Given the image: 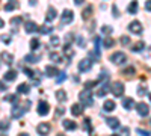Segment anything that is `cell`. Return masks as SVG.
<instances>
[{"label": "cell", "instance_id": "obj_27", "mask_svg": "<svg viewBox=\"0 0 151 136\" xmlns=\"http://www.w3.org/2000/svg\"><path fill=\"white\" fill-rule=\"evenodd\" d=\"M56 98L59 100V101H67V94H65V91H57L56 92Z\"/></svg>", "mask_w": 151, "mask_h": 136}, {"label": "cell", "instance_id": "obj_2", "mask_svg": "<svg viewBox=\"0 0 151 136\" xmlns=\"http://www.w3.org/2000/svg\"><path fill=\"white\" fill-rule=\"evenodd\" d=\"M110 62H113L115 65H122L127 62V56L126 53H121V52H115L112 56H110Z\"/></svg>", "mask_w": 151, "mask_h": 136}, {"label": "cell", "instance_id": "obj_30", "mask_svg": "<svg viewBox=\"0 0 151 136\" xmlns=\"http://www.w3.org/2000/svg\"><path fill=\"white\" fill-rule=\"evenodd\" d=\"M143 47H145V44H143L142 41H139V43H136V44L132 47V50H133V52H141Z\"/></svg>", "mask_w": 151, "mask_h": 136}, {"label": "cell", "instance_id": "obj_26", "mask_svg": "<svg viewBox=\"0 0 151 136\" xmlns=\"http://www.w3.org/2000/svg\"><path fill=\"white\" fill-rule=\"evenodd\" d=\"M109 89V83H104L101 88H100V89H98V97H104V95H106V91Z\"/></svg>", "mask_w": 151, "mask_h": 136}, {"label": "cell", "instance_id": "obj_52", "mask_svg": "<svg viewBox=\"0 0 151 136\" xmlns=\"http://www.w3.org/2000/svg\"><path fill=\"white\" fill-rule=\"evenodd\" d=\"M74 3H76V5H82L83 0H74Z\"/></svg>", "mask_w": 151, "mask_h": 136}, {"label": "cell", "instance_id": "obj_50", "mask_svg": "<svg viewBox=\"0 0 151 136\" xmlns=\"http://www.w3.org/2000/svg\"><path fill=\"white\" fill-rule=\"evenodd\" d=\"M145 9L151 12V0H147V2H145Z\"/></svg>", "mask_w": 151, "mask_h": 136}, {"label": "cell", "instance_id": "obj_14", "mask_svg": "<svg viewBox=\"0 0 151 136\" xmlns=\"http://www.w3.org/2000/svg\"><path fill=\"white\" fill-rule=\"evenodd\" d=\"M45 74H47L49 77H55V76H59V70L53 65H47L45 67Z\"/></svg>", "mask_w": 151, "mask_h": 136}, {"label": "cell", "instance_id": "obj_44", "mask_svg": "<svg viewBox=\"0 0 151 136\" xmlns=\"http://www.w3.org/2000/svg\"><path fill=\"white\" fill-rule=\"evenodd\" d=\"M101 32L103 33H112V27H110V26H103L101 27Z\"/></svg>", "mask_w": 151, "mask_h": 136}, {"label": "cell", "instance_id": "obj_40", "mask_svg": "<svg viewBox=\"0 0 151 136\" xmlns=\"http://www.w3.org/2000/svg\"><path fill=\"white\" fill-rule=\"evenodd\" d=\"M136 132L139 133L141 136H151V133H150V132H147V130H142V128H136Z\"/></svg>", "mask_w": 151, "mask_h": 136}, {"label": "cell", "instance_id": "obj_36", "mask_svg": "<svg viewBox=\"0 0 151 136\" xmlns=\"http://www.w3.org/2000/svg\"><path fill=\"white\" fill-rule=\"evenodd\" d=\"M120 43H121L122 45H128V44H130V38H128V36H121V38H120Z\"/></svg>", "mask_w": 151, "mask_h": 136}, {"label": "cell", "instance_id": "obj_1", "mask_svg": "<svg viewBox=\"0 0 151 136\" xmlns=\"http://www.w3.org/2000/svg\"><path fill=\"white\" fill-rule=\"evenodd\" d=\"M30 107V101H26V106H20V104H14L12 107V118H21L24 112H27V109Z\"/></svg>", "mask_w": 151, "mask_h": 136}, {"label": "cell", "instance_id": "obj_45", "mask_svg": "<svg viewBox=\"0 0 151 136\" xmlns=\"http://www.w3.org/2000/svg\"><path fill=\"white\" fill-rule=\"evenodd\" d=\"M65 77H67V74H65V73H61V74H59V77H57V83H62V82L65 80Z\"/></svg>", "mask_w": 151, "mask_h": 136}, {"label": "cell", "instance_id": "obj_24", "mask_svg": "<svg viewBox=\"0 0 151 136\" xmlns=\"http://www.w3.org/2000/svg\"><path fill=\"white\" fill-rule=\"evenodd\" d=\"M51 30H53V27L47 26V24H44V26L39 27V33H42V35H47V33H50Z\"/></svg>", "mask_w": 151, "mask_h": 136}, {"label": "cell", "instance_id": "obj_8", "mask_svg": "<svg viewBox=\"0 0 151 136\" xmlns=\"http://www.w3.org/2000/svg\"><path fill=\"white\" fill-rule=\"evenodd\" d=\"M128 30L136 33V35H141V33H142V24L137 21V20H135V21H132L128 24Z\"/></svg>", "mask_w": 151, "mask_h": 136}, {"label": "cell", "instance_id": "obj_54", "mask_svg": "<svg viewBox=\"0 0 151 136\" xmlns=\"http://www.w3.org/2000/svg\"><path fill=\"white\" fill-rule=\"evenodd\" d=\"M3 26H5V23H3V20H2V18H0V29H2V27H3Z\"/></svg>", "mask_w": 151, "mask_h": 136}, {"label": "cell", "instance_id": "obj_18", "mask_svg": "<svg viewBox=\"0 0 151 136\" xmlns=\"http://www.w3.org/2000/svg\"><path fill=\"white\" fill-rule=\"evenodd\" d=\"M15 79H17V71L15 70H9L3 76V80H6V82H11V80H15Z\"/></svg>", "mask_w": 151, "mask_h": 136}, {"label": "cell", "instance_id": "obj_53", "mask_svg": "<svg viewBox=\"0 0 151 136\" xmlns=\"http://www.w3.org/2000/svg\"><path fill=\"white\" fill-rule=\"evenodd\" d=\"M0 89H2V91H5V89H6V85H3V83H0Z\"/></svg>", "mask_w": 151, "mask_h": 136}, {"label": "cell", "instance_id": "obj_49", "mask_svg": "<svg viewBox=\"0 0 151 136\" xmlns=\"http://www.w3.org/2000/svg\"><path fill=\"white\" fill-rule=\"evenodd\" d=\"M65 112V109L64 107H57V111H56V117H59V115H64Z\"/></svg>", "mask_w": 151, "mask_h": 136}, {"label": "cell", "instance_id": "obj_5", "mask_svg": "<svg viewBox=\"0 0 151 136\" xmlns=\"http://www.w3.org/2000/svg\"><path fill=\"white\" fill-rule=\"evenodd\" d=\"M110 91H112V94L115 97H121L124 94V85L121 82H113V83L110 85Z\"/></svg>", "mask_w": 151, "mask_h": 136}, {"label": "cell", "instance_id": "obj_25", "mask_svg": "<svg viewBox=\"0 0 151 136\" xmlns=\"http://www.w3.org/2000/svg\"><path fill=\"white\" fill-rule=\"evenodd\" d=\"M104 80H109V73L106 70L101 71V74H100V77L97 79V82H98V83H101V82H104Z\"/></svg>", "mask_w": 151, "mask_h": 136}, {"label": "cell", "instance_id": "obj_15", "mask_svg": "<svg viewBox=\"0 0 151 136\" xmlns=\"http://www.w3.org/2000/svg\"><path fill=\"white\" fill-rule=\"evenodd\" d=\"M62 126H64V128H67V130H76L77 128V124L74 121H71V120H64Z\"/></svg>", "mask_w": 151, "mask_h": 136}, {"label": "cell", "instance_id": "obj_13", "mask_svg": "<svg viewBox=\"0 0 151 136\" xmlns=\"http://www.w3.org/2000/svg\"><path fill=\"white\" fill-rule=\"evenodd\" d=\"M71 113L74 115V117H80V115L83 113V104L80 103H76L71 106Z\"/></svg>", "mask_w": 151, "mask_h": 136}, {"label": "cell", "instance_id": "obj_10", "mask_svg": "<svg viewBox=\"0 0 151 136\" xmlns=\"http://www.w3.org/2000/svg\"><path fill=\"white\" fill-rule=\"evenodd\" d=\"M50 111V106L49 103H45V101H39L38 103V113L41 115V117H44V115H47Z\"/></svg>", "mask_w": 151, "mask_h": 136}, {"label": "cell", "instance_id": "obj_42", "mask_svg": "<svg viewBox=\"0 0 151 136\" xmlns=\"http://www.w3.org/2000/svg\"><path fill=\"white\" fill-rule=\"evenodd\" d=\"M23 73L26 74V76H29V77H33V71H32L30 68H23Z\"/></svg>", "mask_w": 151, "mask_h": 136}, {"label": "cell", "instance_id": "obj_20", "mask_svg": "<svg viewBox=\"0 0 151 136\" xmlns=\"http://www.w3.org/2000/svg\"><path fill=\"white\" fill-rule=\"evenodd\" d=\"M92 12H94V8H92L91 5H88V6H86V9H83V12H82L83 20H88L91 15H92Z\"/></svg>", "mask_w": 151, "mask_h": 136}, {"label": "cell", "instance_id": "obj_3", "mask_svg": "<svg viewBox=\"0 0 151 136\" xmlns=\"http://www.w3.org/2000/svg\"><path fill=\"white\" fill-rule=\"evenodd\" d=\"M79 98H80V101H82V103H85L86 106H91V104L94 103L92 92H89L88 89H85V91H82L80 94H79Z\"/></svg>", "mask_w": 151, "mask_h": 136}, {"label": "cell", "instance_id": "obj_19", "mask_svg": "<svg viewBox=\"0 0 151 136\" xmlns=\"http://www.w3.org/2000/svg\"><path fill=\"white\" fill-rule=\"evenodd\" d=\"M56 15H57L56 9H55V8H49V11H47V23H51V21H53V20L56 18Z\"/></svg>", "mask_w": 151, "mask_h": 136}, {"label": "cell", "instance_id": "obj_17", "mask_svg": "<svg viewBox=\"0 0 151 136\" xmlns=\"http://www.w3.org/2000/svg\"><path fill=\"white\" fill-rule=\"evenodd\" d=\"M0 59H2L5 64L9 65V64H12V60H14V56H12L11 53H8V52H3L2 54H0Z\"/></svg>", "mask_w": 151, "mask_h": 136}, {"label": "cell", "instance_id": "obj_51", "mask_svg": "<svg viewBox=\"0 0 151 136\" xmlns=\"http://www.w3.org/2000/svg\"><path fill=\"white\" fill-rule=\"evenodd\" d=\"M112 12H113L115 17H118V9H116V6H112Z\"/></svg>", "mask_w": 151, "mask_h": 136}, {"label": "cell", "instance_id": "obj_11", "mask_svg": "<svg viewBox=\"0 0 151 136\" xmlns=\"http://www.w3.org/2000/svg\"><path fill=\"white\" fill-rule=\"evenodd\" d=\"M24 30L27 32V33H33V32L39 30V27H38L36 23H33V21H26V23H24Z\"/></svg>", "mask_w": 151, "mask_h": 136}, {"label": "cell", "instance_id": "obj_37", "mask_svg": "<svg viewBox=\"0 0 151 136\" xmlns=\"http://www.w3.org/2000/svg\"><path fill=\"white\" fill-rule=\"evenodd\" d=\"M50 59L53 60V62H61V58H59L57 53H51V54H50Z\"/></svg>", "mask_w": 151, "mask_h": 136}, {"label": "cell", "instance_id": "obj_22", "mask_svg": "<svg viewBox=\"0 0 151 136\" xmlns=\"http://www.w3.org/2000/svg\"><path fill=\"white\" fill-rule=\"evenodd\" d=\"M133 104H135V100H133V98H130V97H127V98H124V100H122V106L126 107V109H132Z\"/></svg>", "mask_w": 151, "mask_h": 136}, {"label": "cell", "instance_id": "obj_38", "mask_svg": "<svg viewBox=\"0 0 151 136\" xmlns=\"http://www.w3.org/2000/svg\"><path fill=\"white\" fill-rule=\"evenodd\" d=\"M0 41H3L5 44H9L11 43V35H2L0 36Z\"/></svg>", "mask_w": 151, "mask_h": 136}, {"label": "cell", "instance_id": "obj_48", "mask_svg": "<svg viewBox=\"0 0 151 136\" xmlns=\"http://www.w3.org/2000/svg\"><path fill=\"white\" fill-rule=\"evenodd\" d=\"M5 100H8V101H17V95H8Z\"/></svg>", "mask_w": 151, "mask_h": 136}, {"label": "cell", "instance_id": "obj_12", "mask_svg": "<svg viewBox=\"0 0 151 136\" xmlns=\"http://www.w3.org/2000/svg\"><path fill=\"white\" fill-rule=\"evenodd\" d=\"M106 122H107L109 128H112V130H116V128H120V120L115 118V117H109Z\"/></svg>", "mask_w": 151, "mask_h": 136}, {"label": "cell", "instance_id": "obj_55", "mask_svg": "<svg viewBox=\"0 0 151 136\" xmlns=\"http://www.w3.org/2000/svg\"><path fill=\"white\" fill-rule=\"evenodd\" d=\"M18 136H29V135H27V133H20Z\"/></svg>", "mask_w": 151, "mask_h": 136}, {"label": "cell", "instance_id": "obj_16", "mask_svg": "<svg viewBox=\"0 0 151 136\" xmlns=\"http://www.w3.org/2000/svg\"><path fill=\"white\" fill-rule=\"evenodd\" d=\"M115 107H116V104H115L113 100H107V101H104V104H103V109H104L106 112H112V111H115Z\"/></svg>", "mask_w": 151, "mask_h": 136}, {"label": "cell", "instance_id": "obj_9", "mask_svg": "<svg viewBox=\"0 0 151 136\" xmlns=\"http://www.w3.org/2000/svg\"><path fill=\"white\" fill-rule=\"evenodd\" d=\"M136 111H137V113H139L141 117H147V115L150 113V107L145 103H137L136 104Z\"/></svg>", "mask_w": 151, "mask_h": 136}, {"label": "cell", "instance_id": "obj_41", "mask_svg": "<svg viewBox=\"0 0 151 136\" xmlns=\"http://www.w3.org/2000/svg\"><path fill=\"white\" fill-rule=\"evenodd\" d=\"M85 126H86V130L88 132H91V130H92V127H91V121H89V118H86V120H85V122H83V127Z\"/></svg>", "mask_w": 151, "mask_h": 136}, {"label": "cell", "instance_id": "obj_56", "mask_svg": "<svg viewBox=\"0 0 151 136\" xmlns=\"http://www.w3.org/2000/svg\"><path fill=\"white\" fill-rule=\"evenodd\" d=\"M112 136H116V135H112Z\"/></svg>", "mask_w": 151, "mask_h": 136}, {"label": "cell", "instance_id": "obj_43", "mask_svg": "<svg viewBox=\"0 0 151 136\" xmlns=\"http://www.w3.org/2000/svg\"><path fill=\"white\" fill-rule=\"evenodd\" d=\"M15 6H17L15 3H8V5L5 6V11H14V9H15Z\"/></svg>", "mask_w": 151, "mask_h": 136}, {"label": "cell", "instance_id": "obj_34", "mask_svg": "<svg viewBox=\"0 0 151 136\" xmlns=\"http://www.w3.org/2000/svg\"><path fill=\"white\" fill-rule=\"evenodd\" d=\"M8 127H9V121H0V130H8Z\"/></svg>", "mask_w": 151, "mask_h": 136}, {"label": "cell", "instance_id": "obj_46", "mask_svg": "<svg viewBox=\"0 0 151 136\" xmlns=\"http://www.w3.org/2000/svg\"><path fill=\"white\" fill-rule=\"evenodd\" d=\"M77 43H79V45H80V47H86V41H85L82 36L77 38Z\"/></svg>", "mask_w": 151, "mask_h": 136}, {"label": "cell", "instance_id": "obj_21", "mask_svg": "<svg viewBox=\"0 0 151 136\" xmlns=\"http://www.w3.org/2000/svg\"><path fill=\"white\" fill-rule=\"evenodd\" d=\"M29 85L27 83H21V85H18V88H17V92L18 94H29Z\"/></svg>", "mask_w": 151, "mask_h": 136}, {"label": "cell", "instance_id": "obj_47", "mask_svg": "<svg viewBox=\"0 0 151 136\" xmlns=\"http://www.w3.org/2000/svg\"><path fill=\"white\" fill-rule=\"evenodd\" d=\"M145 92H147V89H145L143 86H139V88H137V94H139V95H143Z\"/></svg>", "mask_w": 151, "mask_h": 136}, {"label": "cell", "instance_id": "obj_32", "mask_svg": "<svg viewBox=\"0 0 151 136\" xmlns=\"http://www.w3.org/2000/svg\"><path fill=\"white\" fill-rule=\"evenodd\" d=\"M113 45H115V43H113L112 38H106V39H104V47H106V49H110V47H113Z\"/></svg>", "mask_w": 151, "mask_h": 136}, {"label": "cell", "instance_id": "obj_4", "mask_svg": "<svg viewBox=\"0 0 151 136\" xmlns=\"http://www.w3.org/2000/svg\"><path fill=\"white\" fill-rule=\"evenodd\" d=\"M91 67H92V58H85L79 62V71L85 73V71H89Z\"/></svg>", "mask_w": 151, "mask_h": 136}, {"label": "cell", "instance_id": "obj_31", "mask_svg": "<svg viewBox=\"0 0 151 136\" xmlns=\"http://www.w3.org/2000/svg\"><path fill=\"white\" fill-rule=\"evenodd\" d=\"M30 49H32V50H36V49H39V41H38L36 38L30 39Z\"/></svg>", "mask_w": 151, "mask_h": 136}, {"label": "cell", "instance_id": "obj_35", "mask_svg": "<svg viewBox=\"0 0 151 136\" xmlns=\"http://www.w3.org/2000/svg\"><path fill=\"white\" fill-rule=\"evenodd\" d=\"M20 23H21V17H14L11 20V26H18Z\"/></svg>", "mask_w": 151, "mask_h": 136}, {"label": "cell", "instance_id": "obj_33", "mask_svg": "<svg viewBox=\"0 0 151 136\" xmlns=\"http://www.w3.org/2000/svg\"><path fill=\"white\" fill-rule=\"evenodd\" d=\"M50 44L53 45V47H57V45H61V39H59L57 36H51V39H50Z\"/></svg>", "mask_w": 151, "mask_h": 136}, {"label": "cell", "instance_id": "obj_28", "mask_svg": "<svg viewBox=\"0 0 151 136\" xmlns=\"http://www.w3.org/2000/svg\"><path fill=\"white\" fill-rule=\"evenodd\" d=\"M128 12L130 14H136L137 12V2L136 0H133V2L128 5Z\"/></svg>", "mask_w": 151, "mask_h": 136}, {"label": "cell", "instance_id": "obj_6", "mask_svg": "<svg viewBox=\"0 0 151 136\" xmlns=\"http://www.w3.org/2000/svg\"><path fill=\"white\" fill-rule=\"evenodd\" d=\"M50 128H51V126L49 124V122H41V124H38L36 132H38V135H41V136H47L50 133Z\"/></svg>", "mask_w": 151, "mask_h": 136}, {"label": "cell", "instance_id": "obj_23", "mask_svg": "<svg viewBox=\"0 0 151 136\" xmlns=\"http://www.w3.org/2000/svg\"><path fill=\"white\" fill-rule=\"evenodd\" d=\"M24 60H26V62H29V64H35V62L39 60V58L35 56V54H27V56H24Z\"/></svg>", "mask_w": 151, "mask_h": 136}, {"label": "cell", "instance_id": "obj_7", "mask_svg": "<svg viewBox=\"0 0 151 136\" xmlns=\"http://www.w3.org/2000/svg\"><path fill=\"white\" fill-rule=\"evenodd\" d=\"M61 20H62V23H64V24H70V23L74 20V12H73V11H70V9H65V11L62 12Z\"/></svg>", "mask_w": 151, "mask_h": 136}, {"label": "cell", "instance_id": "obj_29", "mask_svg": "<svg viewBox=\"0 0 151 136\" xmlns=\"http://www.w3.org/2000/svg\"><path fill=\"white\" fill-rule=\"evenodd\" d=\"M121 73L124 74V76H132V74H135V68L133 67H127V68H124Z\"/></svg>", "mask_w": 151, "mask_h": 136}, {"label": "cell", "instance_id": "obj_39", "mask_svg": "<svg viewBox=\"0 0 151 136\" xmlns=\"http://www.w3.org/2000/svg\"><path fill=\"white\" fill-rule=\"evenodd\" d=\"M98 83L97 80H91V82H86V83H85V88H86V89H89V88H92V86H95Z\"/></svg>", "mask_w": 151, "mask_h": 136}]
</instances>
